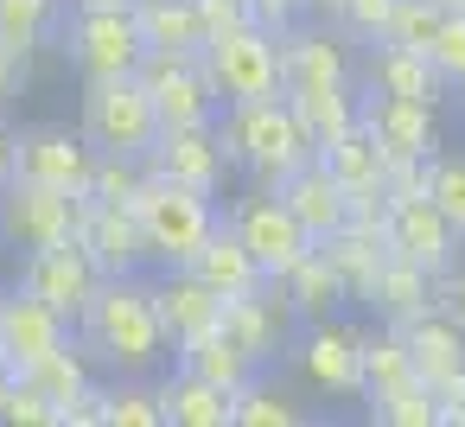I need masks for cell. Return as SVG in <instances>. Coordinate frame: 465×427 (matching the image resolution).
<instances>
[{"label":"cell","mask_w":465,"mask_h":427,"mask_svg":"<svg viewBox=\"0 0 465 427\" xmlns=\"http://www.w3.org/2000/svg\"><path fill=\"white\" fill-rule=\"evenodd\" d=\"M204 71H211L223 103L281 96V33L262 26V20H249L236 33H217V39H204Z\"/></svg>","instance_id":"7"},{"label":"cell","mask_w":465,"mask_h":427,"mask_svg":"<svg viewBox=\"0 0 465 427\" xmlns=\"http://www.w3.org/2000/svg\"><path fill=\"white\" fill-rule=\"evenodd\" d=\"M401 376H414L408 338H401V325H382V319H376V332H363V395H370V389H389V382H401Z\"/></svg>","instance_id":"38"},{"label":"cell","mask_w":465,"mask_h":427,"mask_svg":"<svg viewBox=\"0 0 465 427\" xmlns=\"http://www.w3.org/2000/svg\"><path fill=\"white\" fill-rule=\"evenodd\" d=\"M433 427H465V370L433 382Z\"/></svg>","instance_id":"47"},{"label":"cell","mask_w":465,"mask_h":427,"mask_svg":"<svg viewBox=\"0 0 465 427\" xmlns=\"http://www.w3.org/2000/svg\"><path fill=\"white\" fill-rule=\"evenodd\" d=\"M357 84V52L344 26H281V96Z\"/></svg>","instance_id":"12"},{"label":"cell","mask_w":465,"mask_h":427,"mask_svg":"<svg viewBox=\"0 0 465 427\" xmlns=\"http://www.w3.org/2000/svg\"><path fill=\"white\" fill-rule=\"evenodd\" d=\"M312 408H306V389L293 382H274L268 370H255L236 395H230V427H300Z\"/></svg>","instance_id":"25"},{"label":"cell","mask_w":465,"mask_h":427,"mask_svg":"<svg viewBox=\"0 0 465 427\" xmlns=\"http://www.w3.org/2000/svg\"><path fill=\"white\" fill-rule=\"evenodd\" d=\"M71 7H84V0H71Z\"/></svg>","instance_id":"56"},{"label":"cell","mask_w":465,"mask_h":427,"mask_svg":"<svg viewBox=\"0 0 465 427\" xmlns=\"http://www.w3.org/2000/svg\"><path fill=\"white\" fill-rule=\"evenodd\" d=\"M134 77L147 84L160 128H211L223 115V96L204 71V52H147Z\"/></svg>","instance_id":"8"},{"label":"cell","mask_w":465,"mask_h":427,"mask_svg":"<svg viewBox=\"0 0 465 427\" xmlns=\"http://www.w3.org/2000/svg\"><path fill=\"white\" fill-rule=\"evenodd\" d=\"M363 90H382V96H408V103H433V109H440L446 77L433 71L427 52H408V45L376 39L370 58H363Z\"/></svg>","instance_id":"22"},{"label":"cell","mask_w":465,"mask_h":427,"mask_svg":"<svg viewBox=\"0 0 465 427\" xmlns=\"http://www.w3.org/2000/svg\"><path fill=\"white\" fill-rule=\"evenodd\" d=\"M90 173H96V147L77 128H20L14 134V179H39V185L84 198Z\"/></svg>","instance_id":"13"},{"label":"cell","mask_w":465,"mask_h":427,"mask_svg":"<svg viewBox=\"0 0 465 427\" xmlns=\"http://www.w3.org/2000/svg\"><path fill=\"white\" fill-rule=\"evenodd\" d=\"M147 52H204V26L192 0H134Z\"/></svg>","instance_id":"32"},{"label":"cell","mask_w":465,"mask_h":427,"mask_svg":"<svg viewBox=\"0 0 465 427\" xmlns=\"http://www.w3.org/2000/svg\"><path fill=\"white\" fill-rule=\"evenodd\" d=\"M26 382H39V389L58 402V421H64V402H77L84 389H96V357H90V351L77 344V332H71L45 363H33V370H26Z\"/></svg>","instance_id":"34"},{"label":"cell","mask_w":465,"mask_h":427,"mask_svg":"<svg viewBox=\"0 0 465 427\" xmlns=\"http://www.w3.org/2000/svg\"><path fill=\"white\" fill-rule=\"evenodd\" d=\"M217 332H223V338H230L255 370H268L274 357H287V351H293L300 313H293V300H287V287H281V281H262V287H249V293L223 300Z\"/></svg>","instance_id":"11"},{"label":"cell","mask_w":465,"mask_h":427,"mask_svg":"<svg viewBox=\"0 0 465 427\" xmlns=\"http://www.w3.org/2000/svg\"><path fill=\"white\" fill-rule=\"evenodd\" d=\"M77 325L64 313H52L45 300H33L26 287H14L7 300H0V363H7L14 376H26L33 363H45Z\"/></svg>","instance_id":"15"},{"label":"cell","mask_w":465,"mask_h":427,"mask_svg":"<svg viewBox=\"0 0 465 427\" xmlns=\"http://www.w3.org/2000/svg\"><path fill=\"white\" fill-rule=\"evenodd\" d=\"M433 306L452 319V325H465V268L452 262L446 274H433Z\"/></svg>","instance_id":"49"},{"label":"cell","mask_w":465,"mask_h":427,"mask_svg":"<svg viewBox=\"0 0 465 427\" xmlns=\"http://www.w3.org/2000/svg\"><path fill=\"white\" fill-rule=\"evenodd\" d=\"M363 408H370V421H382V427H433V382L401 376V382H389V389H370Z\"/></svg>","instance_id":"37"},{"label":"cell","mask_w":465,"mask_h":427,"mask_svg":"<svg viewBox=\"0 0 465 427\" xmlns=\"http://www.w3.org/2000/svg\"><path fill=\"white\" fill-rule=\"evenodd\" d=\"M198 7V26H204V39H217V33H236V26H249L255 20V0H192Z\"/></svg>","instance_id":"45"},{"label":"cell","mask_w":465,"mask_h":427,"mask_svg":"<svg viewBox=\"0 0 465 427\" xmlns=\"http://www.w3.org/2000/svg\"><path fill=\"white\" fill-rule=\"evenodd\" d=\"M427 58H433V71L446 77V90H465V14H446V20H440Z\"/></svg>","instance_id":"43"},{"label":"cell","mask_w":465,"mask_h":427,"mask_svg":"<svg viewBox=\"0 0 465 427\" xmlns=\"http://www.w3.org/2000/svg\"><path fill=\"white\" fill-rule=\"evenodd\" d=\"M185 268H192V274H198V281H204L217 300H236V293H249V287H262V281H268V274L255 268L249 243H242L230 223H217V230L204 236V249H198Z\"/></svg>","instance_id":"23"},{"label":"cell","mask_w":465,"mask_h":427,"mask_svg":"<svg viewBox=\"0 0 465 427\" xmlns=\"http://www.w3.org/2000/svg\"><path fill=\"white\" fill-rule=\"evenodd\" d=\"M293 370H300V389L306 395H325V402H363V325L325 313V319H306L293 332Z\"/></svg>","instance_id":"6"},{"label":"cell","mask_w":465,"mask_h":427,"mask_svg":"<svg viewBox=\"0 0 465 427\" xmlns=\"http://www.w3.org/2000/svg\"><path fill=\"white\" fill-rule=\"evenodd\" d=\"M33 84V58L26 52H14V45H0V109L7 103H20V90Z\"/></svg>","instance_id":"48"},{"label":"cell","mask_w":465,"mask_h":427,"mask_svg":"<svg viewBox=\"0 0 465 427\" xmlns=\"http://www.w3.org/2000/svg\"><path fill=\"white\" fill-rule=\"evenodd\" d=\"M440 20H446V7L440 0H395V14H389V45H408V52H427L433 45V33H440Z\"/></svg>","instance_id":"40"},{"label":"cell","mask_w":465,"mask_h":427,"mask_svg":"<svg viewBox=\"0 0 465 427\" xmlns=\"http://www.w3.org/2000/svg\"><path fill=\"white\" fill-rule=\"evenodd\" d=\"M77 211H84L77 192L39 185V179H7V185H0V243H7L14 255L52 249V243H71Z\"/></svg>","instance_id":"9"},{"label":"cell","mask_w":465,"mask_h":427,"mask_svg":"<svg viewBox=\"0 0 465 427\" xmlns=\"http://www.w3.org/2000/svg\"><path fill=\"white\" fill-rule=\"evenodd\" d=\"M71 243L96 262V274H141L147 268V236L134 223V204H96V198H84Z\"/></svg>","instance_id":"16"},{"label":"cell","mask_w":465,"mask_h":427,"mask_svg":"<svg viewBox=\"0 0 465 427\" xmlns=\"http://www.w3.org/2000/svg\"><path fill=\"white\" fill-rule=\"evenodd\" d=\"M389 14H395V0H338V7H331V20L351 39H363V45H376L389 33Z\"/></svg>","instance_id":"44"},{"label":"cell","mask_w":465,"mask_h":427,"mask_svg":"<svg viewBox=\"0 0 465 427\" xmlns=\"http://www.w3.org/2000/svg\"><path fill=\"white\" fill-rule=\"evenodd\" d=\"M319 249H325V262L338 268L344 293L363 306V300H370V287H376V274H382V262H389V243H382L376 230H363V223H351V217H344Z\"/></svg>","instance_id":"24"},{"label":"cell","mask_w":465,"mask_h":427,"mask_svg":"<svg viewBox=\"0 0 465 427\" xmlns=\"http://www.w3.org/2000/svg\"><path fill=\"white\" fill-rule=\"evenodd\" d=\"M103 427H166L160 389L147 376H115L103 382Z\"/></svg>","instance_id":"36"},{"label":"cell","mask_w":465,"mask_h":427,"mask_svg":"<svg viewBox=\"0 0 465 427\" xmlns=\"http://www.w3.org/2000/svg\"><path fill=\"white\" fill-rule=\"evenodd\" d=\"M134 223L147 236V262L153 268H185L223 217H217L211 192H192V185H173V179L147 173L141 192H134Z\"/></svg>","instance_id":"3"},{"label":"cell","mask_w":465,"mask_h":427,"mask_svg":"<svg viewBox=\"0 0 465 427\" xmlns=\"http://www.w3.org/2000/svg\"><path fill=\"white\" fill-rule=\"evenodd\" d=\"M401 338H408V357H414V376L420 382H440V376L465 370V325H452L440 306L420 313V319H408Z\"/></svg>","instance_id":"28"},{"label":"cell","mask_w":465,"mask_h":427,"mask_svg":"<svg viewBox=\"0 0 465 427\" xmlns=\"http://www.w3.org/2000/svg\"><path fill=\"white\" fill-rule=\"evenodd\" d=\"M153 313H160V325H166V344L179 351V344L217 332L223 300H217L192 268H160V281H153Z\"/></svg>","instance_id":"20"},{"label":"cell","mask_w":465,"mask_h":427,"mask_svg":"<svg viewBox=\"0 0 465 427\" xmlns=\"http://www.w3.org/2000/svg\"><path fill=\"white\" fill-rule=\"evenodd\" d=\"M77 134H84L96 154L147 160V154H153V141H160V115H153L147 84H141L134 71H128V77H84Z\"/></svg>","instance_id":"4"},{"label":"cell","mask_w":465,"mask_h":427,"mask_svg":"<svg viewBox=\"0 0 465 427\" xmlns=\"http://www.w3.org/2000/svg\"><path fill=\"white\" fill-rule=\"evenodd\" d=\"M293 14H306V0H255V20H262V26H274V33H281V26H293Z\"/></svg>","instance_id":"51"},{"label":"cell","mask_w":465,"mask_h":427,"mask_svg":"<svg viewBox=\"0 0 465 427\" xmlns=\"http://www.w3.org/2000/svg\"><path fill=\"white\" fill-rule=\"evenodd\" d=\"M141 179H147V160H128V154H96V173H90V192H84V198H96V204H134Z\"/></svg>","instance_id":"39"},{"label":"cell","mask_w":465,"mask_h":427,"mask_svg":"<svg viewBox=\"0 0 465 427\" xmlns=\"http://www.w3.org/2000/svg\"><path fill=\"white\" fill-rule=\"evenodd\" d=\"M64 427H103V382L84 389L77 402H64Z\"/></svg>","instance_id":"50"},{"label":"cell","mask_w":465,"mask_h":427,"mask_svg":"<svg viewBox=\"0 0 465 427\" xmlns=\"http://www.w3.org/2000/svg\"><path fill=\"white\" fill-rule=\"evenodd\" d=\"M147 173L217 198L223 179H230V154H223V141H217V122H211V128H160V141H153V154H147Z\"/></svg>","instance_id":"17"},{"label":"cell","mask_w":465,"mask_h":427,"mask_svg":"<svg viewBox=\"0 0 465 427\" xmlns=\"http://www.w3.org/2000/svg\"><path fill=\"white\" fill-rule=\"evenodd\" d=\"M382 243H389V255H401V262H414V268H427V274H446V268L459 262V249H465V236L433 211V198H401V204H389Z\"/></svg>","instance_id":"18"},{"label":"cell","mask_w":465,"mask_h":427,"mask_svg":"<svg viewBox=\"0 0 465 427\" xmlns=\"http://www.w3.org/2000/svg\"><path fill=\"white\" fill-rule=\"evenodd\" d=\"M319 160L338 173V185L357 198V192H382V173H389V154L370 141V128L357 122V128H344L338 141H325L319 147Z\"/></svg>","instance_id":"30"},{"label":"cell","mask_w":465,"mask_h":427,"mask_svg":"<svg viewBox=\"0 0 465 427\" xmlns=\"http://www.w3.org/2000/svg\"><path fill=\"white\" fill-rule=\"evenodd\" d=\"M223 223L249 243V255H255V268L268 274V281H281L300 255H312L319 243L300 230V217L281 204V192L274 185H255V192H242L230 211H223Z\"/></svg>","instance_id":"10"},{"label":"cell","mask_w":465,"mask_h":427,"mask_svg":"<svg viewBox=\"0 0 465 427\" xmlns=\"http://www.w3.org/2000/svg\"><path fill=\"white\" fill-rule=\"evenodd\" d=\"M153 389H160L166 427H230V395L217 382L192 376L185 363H173V376H160Z\"/></svg>","instance_id":"27"},{"label":"cell","mask_w":465,"mask_h":427,"mask_svg":"<svg viewBox=\"0 0 465 427\" xmlns=\"http://www.w3.org/2000/svg\"><path fill=\"white\" fill-rule=\"evenodd\" d=\"M7 382H14V370H7V363H0V395H7Z\"/></svg>","instance_id":"54"},{"label":"cell","mask_w":465,"mask_h":427,"mask_svg":"<svg viewBox=\"0 0 465 427\" xmlns=\"http://www.w3.org/2000/svg\"><path fill=\"white\" fill-rule=\"evenodd\" d=\"M363 306H370L382 325H408V319L433 313V274H427V268H414V262H401V255H389Z\"/></svg>","instance_id":"26"},{"label":"cell","mask_w":465,"mask_h":427,"mask_svg":"<svg viewBox=\"0 0 465 427\" xmlns=\"http://www.w3.org/2000/svg\"><path fill=\"white\" fill-rule=\"evenodd\" d=\"M77 344L115 370V376H153L173 344H166V325L153 313V287L141 274H103L90 306L77 313Z\"/></svg>","instance_id":"1"},{"label":"cell","mask_w":465,"mask_h":427,"mask_svg":"<svg viewBox=\"0 0 465 427\" xmlns=\"http://www.w3.org/2000/svg\"><path fill=\"white\" fill-rule=\"evenodd\" d=\"M173 363H185L192 376H204V382H217L223 395H236L249 376H255V363L223 338V332H204V338H192V344H179L173 351Z\"/></svg>","instance_id":"33"},{"label":"cell","mask_w":465,"mask_h":427,"mask_svg":"<svg viewBox=\"0 0 465 427\" xmlns=\"http://www.w3.org/2000/svg\"><path fill=\"white\" fill-rule=\"evenodd\" d=\"M287 109L300 115V128L312 134V147L338 141L344 128L363 122V90L357 84H325V90H287Z\"/></svg>","instance_id":"29"},{"label":"cell","mask_w":465,"mask_h":427,"mask_svg":"<svg viewBox=\"0 0 465 427\" xmlns=\"http://www.w3.org/2000/svg\"><path fill=\"white\" fill-rule=\"evenodd\" d=\"M274 192H281V204L300 217V230H306L312 243H325V236H331V230L351 217V192L338 185V173H331L325 160H306V166H293V173H287Z\"/></svg>","instance_id":"21"},{"label":"cell","mask_w":465,"mask_h":427,"mask_svg":"<svg viewBox=\"0 0 465 427\" xmlns=\"http://www.w3.org/2000/svg\"><path fill=\"white\" fill-rule=\"evenodd\" d=\"M306 7H319V14H331V7H338V0H306Z\"/></svg>","instance_id":"53"},{"label":"cell","mask_w":465,"mask_h":427,"mask_svg":"<svg viewBox=\"0 0 465 427\" xmlns=\"http://www.w3.org/2000/svg\"><path fill=\"white\" fill-rule=\"evenodd\" d=\"M281 287H287V300H293L300 325H306V319H325V313H338V306H351V293H344L338 268L325 262V249L300 255V262H293V268L281 274Z\"/></svg>","instance_id":"31"},{"label":"cell","mask_w":465,"mask_h":427,"mask_svg":"<svg viewBox=\"0 0 465 427\" xmlns=\"http://www.w3.org/2000/svg\"><path fill=\"white\" fill-rule=\"evenodd\" d=\"M96 262L77 249V243H52V249H33V255H20V287L33 293V300H45L52 313H64L71 325H77V313L90 306V293H96Z\"/></svg>","instance_id":"14"},{"label":"cell","mask_w":465,"mask_h":427,"mask_svg":"<svg viewBox=\"0 0 465 427\" xmlns=\"http://www.w3.org/2000/svg\"><path fill=\"white\" fill-rule=\"evenodd\" d=\"M0 421H7V427H64L58 421V402L39 382H26V376L7 382V395H0Z\"/></svg>","instance_id":"42"},{"label":"cell","mask_w":465,"mask_h":427,"mask_svg":"<svg viewBox=\"0 0 465 427\" xmlns=\"http://www.w3.org/2000/svg\"><path fill=\"white\" fill-rule=\"evenodd\" d=\"M382 198L401 204V198H427V160H389L382 173Z\"/></svg>","instance_id":"46"},{"label":"cell","mask_w":465,"mask_h":427,"mask_svg":"<svg viewBox=\"0 0 465 427\" xmlns=\"http://www.w3.org/2000/svg\"><path fill=\"white\" fill-rule=\"evenodd\" d=\"M363 128H370V141L389 160H433L440 154V115H433V103L363 90Z\"/></svg>","instance_id":"19"},{"label":"cell","mask_w":465,"mask_h":427,"mask_svg":"<svg viewBox=\"0 0 465 427\" xmlns=\"http://www.w3.org/2000/svg\"><path fill=\"white\" fill-rule=\"evenodd\" d=\"M7 179H14V128L0 122V185H7Z\"/></svg>","instance_id":"52"},{"label":"cell","mask_w":465,"mask_h":427,"mask_svg":"<svg viewBox=\"0 0 465 427\" xmlns=\"http://www.w3.org/2000/svg\"><path fill=\"white\" fill-rule=\"evenodd\" d=\"M64 26V0H0V45L14 52H39L52 33Z\"/></svg>","instance_id":"35"},{"label":"cell","mask_w":465,"mask_h":427,"mask_svg":"<svg viewBox=\"0 0 465 427\" xmlns=\"http://www.w3.org/2000/svg\"><path fill=\"white\" fill-rule=\"evenodd\" d=\"M427 198H433V211L465 236V160L433 154V160H427Z\"/></svg>","instance_id":"41"},{"label":"cell","mask_w":465,"mask_h":427,"mask_svg":"<svg viewBox=\"0 0 465 427\" xmlns=\"http://www.w3.org/2000/svg\"><path fill=\"white\" fill-rule=\"evenodd\" d=\"M217 141H223L230 166H242L255 185H281L293 166L319 160V147H312V134L300 128V115L287 109V96L223 103V115H217Z\"/></svg>","instance_id":"2"},{"label":"cell","mask_w":465,"mask_h":427,"mask_svg":"<svg viewBox=\"0 0 465 427\" xmlns=\"http://www.w3.org/2000/svg\"><path fill=\"white\" fill-rule=\"evenodd\" d=\"M440 7H446V14H465V0H440Z\"/></svg>","instance_id":"55"},{"label":"cell","mask_w":465,"mask_h":427,"mask_svg":"<svg viewBox=\"0 0 465 427\" xmlns=\"http://www.w3.org/2000/svg\"><path fill=\"white\" fill-rule=\"evenodd\" d=\"M58 33H64V52L84 77H128L147 58L134 0H84V7H71V20Z\"/></svg>","instance_id":"5"}]
</instances>
